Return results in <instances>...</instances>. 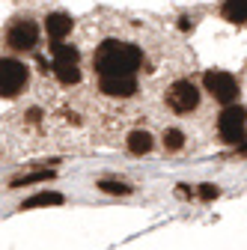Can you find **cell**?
I'll use <instances>...</instances> for the list:
<instances>
[{
    "mask_svg": "<svg viewBox=\"0 0 247 250\" xmlns=\"http://www.w3.org/2000/svg\"><path fill=\"white\" fill-rule=\"evenodd\" d=\"M140 62H143V51L137 45H128V42L107 39L96 51V69H99L102 78H107V75H134L140 69Z\"/></svg>",
    "mask_w": 247,
    "mask_h": 250,
    "instance_id": "cell-1",
    "label": "cell"
},
{
    "mask_svg": "<svg viewBox=\"0 0 247 250\" xmlns=\"http://www.w3.org/2000/svg\"><path fill=\"white\" fill-rule=\"evenodd\" d=\"M128 149H131L134 155L152 152V134H149V131H131V134H128Z\"/></svg>",
    "mask_w": 247,
    "mask_h": 250,
    "instance_id": "cell-12",
    "label": "cell"
},
{
    "mask_svg": "<svg viewBox=\"0 0 247 250\" xmlns=\"http://www.w3.org/2000/svg\"><path fill=\"white\" fill-rule=\"evenodd\" d=\"M51 54H54V66H78V60H81L78 48L63 45V42H54L51 45Z\"/></svg>",
    "mask_w": 247,
    "mask_h": 250,
    "instance_id": "cell-9",
    "label": "cell"
},
{
    "mask_svg": "<svg viewBox=\"0 0 247 250\" xmlns=\"http://www.w3.org/2000/svg\"><path fill=\"white\" fill-rule=\"evenodd\" d=\"M238 155H247V143H238Z\"/></svg>",
    "mask_w": 247,
    "mask_h": 250,
    "instance_id": "cell-18",
    "label": "cell"
},
{
    "mask_svg": "<svg viewBox=\"0 0 247 250\" xmlns=\"http://www.w3.org/2000/svg\"><path fill=\"white\" fill-rule=\"evenodd\" d=\"M27 83V69L18 60H0V96L12 99L21 92V86Z\"/></svg>",
    "mask_w": 247,
    "mask_h": 250,
    "instance_id": "cell-4",
    "label": "cell"
},
{
    "mask_svg": "<svg viewBox=\"0 0 247 250\" xmlns=\"http://www.w3.org/2000/svg\"><path fill=\"white\" fill-rule=\"evenodd\" d=\"M45 30H48V36H51L54 42H63V36L72 33V18L63 15V12H54V15L45 18Z\"/></svg>",
    "mask_w": 247,
    "mask_h": 250,
    "instance_id": "cell-8",
    "label": "cell"
},
{
    "mask_svg": "<svg viewBox=\"0 0 247 250\" xmlns=\"http://www.w3.org/2000/svg\"><path fill=\"white\" fill-rule=\"evenodd\" d=\"M218 194H221V191H218L214 185H203V188H200V200H218Z\"/></svg>",
    "mask_w": 247,
    "mask_h": 250,
    "instance_id": "cell-17",
    "label": "cell"
},
{
    "mask_svg": "<svg viewBox=\"0 0 247 250\" xmlns=\"http://www.w3.org/2000/svg\"><path fill=\"white\" fill-rule=\"evenodd\" d=\"M167 104L176 110V113H191L197 104H200V89L191 83V81H176L167 92Z\"/></svg>",
    "mask_w": 247,
    "mask_h": 250,
    "instance_id": "cell-5",
    "label": "cell"
},
{
    "mask_svg": "<svg viewBox=\"0 0 247 250\" xmlns=\"http://www.w3.org/2000/svg\"><path fill=\"white\" fill-rule=\"evenodd\" d=\"M36 36H39V30H36L33 21H18V24H12L6 42H9V48H15V51H30V48L36 45Z\"/></svg>",
    "mask_w": 247,
    "mask_h": 250,
    "instance_id": "cell-7",
    "label": "cell"
},
{
    "mask_svg": "<svg viewBox=\"0 0 247 250\" xmlns=\"http://www.w3.org/2000/svg\"><path fill=\"white\" fill-rule=\"evenodd\" d=\"M54 75L63 81V83H78V81H81L78 66H54Z\"/></svg>",
    "mask_w": 247,
    "mask_h": 250,
    "instance_id": "cell-14",
    "label": "cell"
},
{
    "mask_svg": "<svg viewBox=\"0 0 247 250\" xmlns=\"http://www.w3.org/2000/svg\"><path fill=\"white\" fill-rule=\"evenodd\" d=\"M54 179V170H36V173H27V176H18L9 182V188H27V185H39V182H51Z\"/></svg>",
    "mask_w": 247,
    "mask_h": 250,
    "instance_id": "cell-13",
    "label": "cell"
},
{
    "mask_svg": "<svg viewBox=\"0 0 247 250\" xmlns=\"http://www.w3.org/2000/svg\"><path fill=\"white\" fill-rule=\"evenodd\" d=\"M224 18L232 24L247 21V0H224Z\"/></svg>",
    "mask_w": 247,
    "mask_h": 250,
    "instance_id": "cell-11",
    "label": "cell"
},
{
    "mask_svg": "<svg viewBox=\"0 0 247 250\" xmlns=\"http://www.w3.org/2000/svg\"><path fill=\"white\" fill-rule=\"evenodd\" d=\"M164 146L173 149V152H179V149L185 146V134H182L179 128H167V131H164Z\"/></svg>",
    "mask_w": 247,
    "mask_h": 250,
    "instance_id": "cell-15",
    "label": "cell"
},
{
    "mask_svg": "<svg viewBox=\"0 0 247 250\" xmlns=\"http://www.w3.org/2000/svg\"><path fill=\"white\" fill-rule=\"evenodd\" d=\"M99 86H102L104 96H113V99H128V96L137 92L134 75H107V78H102Z\"/></svg>",
    "mask_w": 247,
    "mask_h": 250,
    "instance_id": "cell-6",
    "label": "cell"
},
{
    "mask_svg": "<svg viewBox=\"0 0 247 250\" xmlns=\"http://www.w3.org/2000/svg\"><path fill=\"white\" fill-rule=\"evenodd\" d=\"M203 83H206V89H208L221 104H226V107L235 104V99H238V83H235V78H232L229 72H221V69L206 72Z\"/></svg>",
    "mask_w": 247,
    "mask_h": 250,
    "instance_id": "cell-3",
    "label": "cell"
},
{
    "mask_svg": "<svg viewBox=\"0 0 247 250\" xmlns=\"http://www.w3.org/2000/svg\"><path fill=\"white\" fill-rule=\"evenodd\" d=\"M99 188H102L104 194H122V197L131 194V188L125 182H110V179H104V182H99Z\"/></svg>",
    "mask_w": 247,
    "mask_h": 250,
    "instance_id": "cell-16",
    "label": "cell"
},
{
    "mask_svg": "<svg viewBox=\"0 0 247 250\" xmlns=\"http://www.w3.org/2000/svg\"><path fill=\"white\" fill-rule=\"evenodd\" d=\"M247 131V107L241 104H229L224 107V113L218 116V134L224 143H241Z\"/></svg>",
    "mask_w": 247,
    "mask_h": 250,
    "instance_id": "cell-2",
    "label": "cell"
},
{
    "mask_svg": "<svg viewBox=\"0 0 247 250\" xmlns=\"http://www.w3.org/2000/svg\"><path fill=\"white\" fill-rule=\"evenodd\" d=\"M63 203V194H57V191H39L33 197H27L21 203V208H42V206H60Z\"/></svg>",
    "mask_w": 247,
    "mask_h": 250,
    "instance_id": "cell-10",
    "label": "cell"
}]
</instances>
